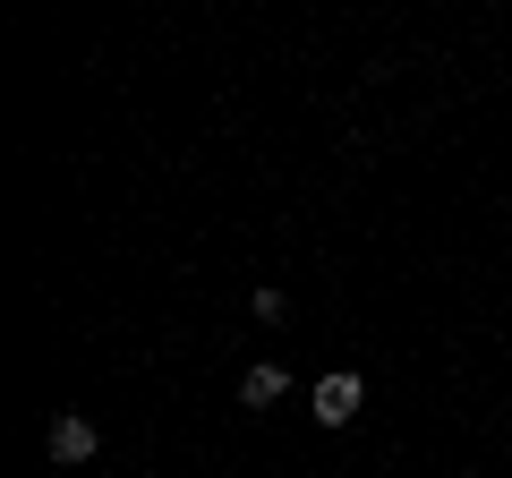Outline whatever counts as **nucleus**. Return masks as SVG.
<instances>
[{
  "instance_id": "7ed1b4c3",
  "label": "nucleus",
  "mask_w": 512,
  "mask_h": 478,
  "mask_svg": "<svg viewBox=\"0 0 512 478\" xmlns=\"http://www.w3.org/2000/svg\"><path fill=\"white\" fill-rule=\"evenodd\" d=\"M282 393H291V376H282L274 359H256V368L239 376V402H248V410H265V402H282Z\"/></svg>"
},
{
  "instance_id": "f03ea898",
  "label": "nucleus",
  "mask_w": 512,
  "mask_h": 478,
  "mask_svg": "<svg viewBox=\"0 0 512 478\" xmlns=\"http://www.w3.org/2000/svg\"><path fill=\"white\" fill-rule=\"evenodd\" d=\"M52 461H94V419L86 410H60L52 419Z\"/></svg>"
},
{
  "instance_id": "f257e3e1",
  "label": "nucleus",
  "mask_w": 512,
  "mask_h": 478,
  "mask_svg": "<svg viewBox=\"0 0 512 478\" xmlns=\"http://www.w3.org/2000/svg\"><path fill=\"white\" fill-rule=\"evenodd\" d=\"M359 402H367V385L350 368H333L325 385H316V427H350V419H359Z\"/></svg>"
}]
</instances>
